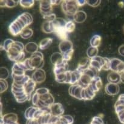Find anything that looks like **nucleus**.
<instances>
[{
	"label": "nucleus",
	"instance_id": "obj_29",
	"mask_svg": "<svg viewBox=\"0 0 124 124\" xmlns=\"http://www.w3.org/2000/svg\"><path fill=\"white\" fill-rule=\"evenodd\" d=\"M42 29L46 33H50L54 32L53 22H49L45 21L42 25Z\"/></svg>",
	"mask_w": 124,
	"mask_h": 124
},
{
	"label": "nucleus",
	"instance_id": "obj_46",
	"mask_svg": "<svg viewBox=\"0 0 124 124\" xmlns=\"http://www.w3.org/2000/svg\"><path fill=\"white\" fill-rule=\"evenodd\" d=\"M90 124H104L102 118L101 116H95L92 120Z\"/></svg>",
	"mask_w": 124,
	"mask_h": 124
},
{
	"label": "nucleus",
	"instance_id": "obj_51",
	"mask_svg": "<svg viewBox=\"0 0 124 124\" xmlns=\"http://www.w3.org/2000/svg\"><path fill=\"white\" fill-rule=\"evenodd\" d=\"M117 116H118L119 120L122 124H124V110L120 111L119 113H117Z\"/></svg>",
	"mask_w": 124,
	"mask_h": 124
},
{
	"label": "nucleus",
	"instance_id": "obj_34",
	"mask_svg": "<svg viewBox=\"0 0 124 124\" xmlns=\"http://www.w3.org/2000/svg\"><path fill=\"white\" fill-rule=\"evenodd\" d=\"M122 61L117 59V58H112L110 59V62H111V68L110 70L111 71H115L117 72V69H118L119 65H120Z\"/></svg>",
	"mask_w": 124,
	"mask_h": 124
},
{
	"label": "nucleus",
	"instance_id": "obj_15",
	"mask_svg": "<svg viewBox=\"0 0 124 124\" xmlns=\"http://www.w3.org/2000/svg\"><path fill=\"white\" fill-rule=\"evenodd\" d=\"M5 124H15L18 123V116L16 114L11 113L1 116Z\"/></svg>",
	"mask_w": 124,
	"mask_h": 124
},
{
	"label": "nucleus",
	"instance_id": "obj_48",
	"mask_svg": "<svg viewBox=\"0 0 124 124\" xmlns=\"http://www.w3.org/2000/svg\"><path fill=\"white\" fill-rule=\"evenodd\" d=\"M49 90L47 88H39L36 90L35 93H37L38 95H42V94H45L46 93H49Z\"/></svg>",
	"mask_w": 124,
	"mask_h": 124
},
{
	"label": "nucleus",
	"instance_id": "obj_37",
	"mask_svg": "<svg viewBox=\"0 0 124 124\" xmlns=\"http://www.w3.org/2000/svg\"><path fill=\"white\" fill-rule=\"evenodd\" d=\"M66 72H64V73H60V74H58V75H54V76H55L56 81L59 82V83H66V80H67Z\"/></svg>",
	"mask_w": 124,
	"mask_h": 124
},
{
	"label": "nucleus",
	"instance_id": "obj_60",
	"mask_svg": "<svg viewBox=\"0 0 124 124\" xmlns=\"http://www.w3.org/2000/svg\"><path fill=\"white\" fill-rule=\"evenodd\" d=\"M123 30H124V27H123Z\"/></svg>",
	"mask_w": 124,
	"mask_h": 124
},
{
	"label": "nucleus",
	"instance_id": "obj_11",
	"mask_svg": "<svg viewBox=\"0 0 124 124\" xmlns=\"http://www.w3.org/2000/svg\"><path fill=\"white\" fill-rule=\"evenodd\" d=\"M36 85V82L34 81L31 78L29 79V81L24 85V90L28 96V101H30L32 98L31 94L35 91V87Z\"/></svg>",
	"mask_w": 124,
	"mask_h": 124
},
{
	"label": "nucleus",
	"instance_id": "obj_13",
	"mask_svg": "<svg viewBox=\"0 0 124 124\" xmlns=\"http://www.w3.org/2000/svg\"><path fill=\"white\" fill-rule=\"evenodd\" d=\"M119 86L118 84L112 83H108L105 85V91L109 96H115L119 92Z\"/></svg>",
	"mask_w": 124,
	"mask_h": 124
},
{
	"label": "nucleus",
	"instance_id": "obj_55",
	"mask_svg": "<svg viewBox=\"0 0 124 124\" xmlns=\"http://www.w3.org/2000/svg\"><path fill=\"white\" fill-rule=\"evenodd\" d=\"M62 1H60V0H52L50 1L51 4H52V6H57V5H59V4H61Z\"/></svg>",
	"mask_w": 124,
	"mask_h": 124
},
{
	"label": "nucleus",
	"instance_id": "obj_35",
	"mask_svg": "<svg viewBox=\"0 0 124 124\" xmlns=\"http://www.w3.org/2000/svg\"><path fill=\"white\" fill-rule=\"evenodd\" d=\"M98 48H96V47H92V46H90L87 51V56H88V58L90 59L94 58V57L97 56H98Z\"/></svg>",
	"mask_w": 124,
	"mask_h": 124
},
{
	"label": "nucleus",
	"instance_id": "obj_27",
	"mask_svg": "<svg viewBox=\"0 0 124 124\" xmlns=\"http://www.w3.org/2000/svg\"><path fill=\"white\" fill-rule=\"evenodd\" d=\"M39 46H38L35 42H30L26 44L25 46V52L29 53H31V54L36 53L38 52Z\"/></svg>",
	"mask_w": 124,
	"mask_h": 124
},
{
	"label": "nucleus",
	"instance_id": "obj_3",
	"mask_svg": "<svg viewBox=\"0 0 124 124\" xmlns=\"http://www.w3.org/2000/svg\"><path fill=\"white\" fill-rule=\"evenodd\" d=\"M11 91L18 102L23 103L28 101V96L25 93L24 87L23 85H19L13 82Z\"/></svg>",
	"mask_w": 124,
	"mask_h": 124
},
{
	"label": "nucleus",
	"instance_id": "obj_41",
	"mask_svg": "<svg viewBox=\"0 0 124 124\" xmlns=\"http://www.w3.org/2000/svg\"><path fill=\"white\" fill-rule=\"evenodd\" d=\"M34 3H35V1H33V0H28V1L21 0V1H19V4H20L21 6H22L24 8H30L33 6Z\"/></svg>",
	"mask_w": 124,
	"mask_h": 124
},
{
	"label": "nucleus",
	"instance_id": "obj_45",
	"mask_svg": "<svg viewBox=\"0 0 124 124\" xmlns=\"http://www.w3.org/2000/svg\"><path fill=\"white\" fill-rule=\"evenodd\" d=\"M23 63H24V65H25V68H26L27 70H29V71H31V70H34L35 69L33 68V67L31 66V63H30V58H27L25 59V60L23 61Z\"/></svg>",
	"mask_w": 124,
	"mask_h": 124
},
{
	"label": "nucleus",
	"instance_id": "obj_7",
	"mask_svg": "<svg viewBox=\"0 0 124 124\" xmlns=\"http://www.w3.org/2000/svg\"><path fill=\"white\" fill-rule=\"evenodd\" d=\"M84 87H82L81 85L77 84L71 85L69 89V93L71 96L76 98L79 100H83L82 99V92Z\"/></svg>",
	"mask_w": 124,
	"mask_h": 124
},
{
	"label": "nucleus",
	"instance_id": "obj_6",
	"mask_svg": "<svg viewBox=\"0 0 124 124\" xmlns=\"http://www.w3.org/2000/svg\"><path fill=\"white\" fill-rule=\"evenodd\" d=\"M30 61L31 66L35 70L42 69L44 65L43 54L41 52L38 51L31 54L30 58Z\"/></svg>",
	"mask_w": 124,
	"mask_h": 124
},
{
	"label": "nucleus",
	"instance_id": "obj_19",
	"mask_svg": "<svg viewBox=\"0 0 124 124\" xmlns=\"http://www.w3.org/2000/svg\"><path fill=\"white\" fill-rule=\"evenodd\" d=\"M89 85L95 92V93L99 92L101 89L102 87V80L101 78L99 76L94 78L92 79V82H91L90 84Z\"/></svg>",
	"mask_w": 124,
	"mask_h": 124
},
{
	"label": "nucleus",
	"instance_id": "obj_5",
	"mask_svg": "<svg viewBox=\"0 0 124 124\" xmlns=\"http://www.w3.org/2000/svg\"><path fill=\"white\" fill-rule=\"evenodd\" d=\"M61 8L63 12L67 15L74 16L79 10L77 1L74 0H65L61 2Z\"/></svg>",
	"mask_w": 124,
	"mask_h": 124
},
{
	"label": "nucleus",
	"instance_id": "obj_43",
	"mask_svg": "<svg viewBox=\"0 0 124 124\" xmlns=\"http://www.w3.org/2000/svg\"><path fill=\"white\" fill-rule=\"evenodd\" d=\"M110 68H111L110 59L107 58H104V64L102 67V70L107 71V70H110Z\"/></svg>",
	"mask_w": 124,
	"mask_h": 124
},
{
	"label": "nucleus",
	"instance_id": "obj_30",
	"mask_svg": "<svg viewBox=\"0 0 124 124\" xmlns=\"http://www.w3.org/2000/svg\"><path fill=\"white\" fill-rule=\"evenodd\" d=\"M66 21L61 18H56V19L53 22V27H54V31L58 29L64 28L66 25Z\"/></svg>",
	"mask_w": 124,
	"mask_h": 124
},
{
	"label": "nucleus",
	"instance_id": "obj_54",
	"mask_svg": "<svg viewBox=\"0 0 124 124\" xmlns=\"http://www.w3.org/2000/svg\"><path fill=\"white\" fill-rule=\"evenodd\" d=\"M77 3L79 7H81V6H84L85 4H87V1H85V0H78Z\"/></svg>",
	"mask_w": 124,
	"mask_h": 124
},
{
	"label": "nucleus",
	"instance_id": "obj_21",
	"mask_svg": "<svg viewBox=\"0 0 124 124\" xmlns=\"http://www.w3.org/2000/svg\"><path fill=\"white\" fill-rule=\"evenodd\" d=\"M92 79H93V78L91 76L86 74L85 73L82 72L81 78H80L79 82V84L81 85L82 87L85 88V87H88L90 84Z\"/></svg>",
	"mask_w": 124,
	"mask_h": 124
},
{
	"label": "nucleus",
	"instance_id": "obj_14",
	"mask_svg": "<svg viewBox=\"0 0 124 124\" xmlns=\"http://www.w3.org/2000/svg\"><path fill=\"white\" fill-rule=\"evenodd\" d=\"M95 92L92 88L90 85L85 87L82 92V99L84 101L92 100L96 96Z\"/></svg>",
	"mask_w": 124,
	"mask_h": 124
},
{
	"label": "nucleus",
	"instance_id": "obj_61",
	"mask_svg": "<svg viewBox=\"0 0 124 124\" xmlns=\"http://www.w3.org/2000/svg\"><path fill=\"white\" fill-rule=\"evenodd\" d=\"M19 124L18 123H16V124Z\"/></svg>",
	"mask_w": 124,
	"mask_h": 124
},
{
	"label": "nucleus",
	"instance_id": "obj_58",
	"mask_svg": "<svg viewBox=\"0 0 124 124\" xmlns=\"http://www.w3.org/2000/svg\"><path fill=\"white\" fill-rule=\"evenodd\" d=\"M118 99H120V100H121L122 102H124V94H121V95L119 96Z\"/></svg>",
	"mask_w": 124,
	"mask_h": 124
},
{
	"label": "nucleus",
	"instance_id": "obj_52",
	"mask_svg": "<svg viewBox=\"0 0 124 124\" xmlns=\"http://www.w3.org/2000/svg\"><path fill=\"white\" fill-rule=\"evenodd\" d=\"M25 124H39V122L37 119H31L27 120Z\"/></svg>",
	"mask_w": 124,
	"mask_h": 124
},
{
	"label": "nucleus",
	"instance_id": "obj_22",
	"mask_svg": "<svg viewBox=\"0 0 124 124\" xmlns=\"http://www.w3.org/2000/svg\"><path fill=\"white\" fill-rule=\"evenodd\" d=\"M87 19V14L82 10H78L73 16V20L76 23H82Z\"/></svg>",
	"mask_w": 124,
	"mask_h": 124
},
{
	"label": "nucleus",
	"instance_id": "obj_33",
	"mask_svg": "<svg viewBox=\"0 0 124 124\" xmlns=\"http://www.w3.org/2000/svg\"><path fill=\"white\" fill-rule=\"evenodd\" d=\"M102 38L99 35H94L90 39V45L92 47L98 48L101 44Z\"/></svg>",
	"mask_w": 124,
	"mask_h": 124
},
{
	"label": "nucleus",
	"instance_id": "obj_9",
	"mask_svg": "<svg viewBox=\"0 0 124 124\" xmlns=\"http://www.w3.org/2000/svg\"><path fill=\"white\" fill-rule=\"evenodd\" d=\"M50 111L52 116L59 117L63 116L64 113V108L61 103H54L50 106Z\"/></svg>",
	"mask_w": 124,
	"mask_h": 124
},
{
	"label": "nucleus",
	"instance_id": "obj_10",
	"mask_svg": "<svg viewBox=\"0 0 124 124\" xmlns=\"http://www.w3.org/2000/svg\"><path fill=\"white\" fill-rule=\"evenodd\" d=\"M104 64V58L99 56L94 57L90 59V67L93 68L98 71L102 70V67Z\"/></svg>",
	"mask_w": 124,
	"mask_h": 124
},
{
	"label": "nucleus",
	"instance_id": "obj_8",
	"mask_svg": "<svg viewBox=\"0 0 124 124\" xmlns=\"http://www.w3.org/2000/svg\"><path fill=\"white\" fill-rule=\"evenodd\" d=\"M40 12L43 16L52 14L53 12V6L50 1H41L39 3Z\"/></svg>",
	"mask_w": 124,
	"mask_h": 124
},
{
	"label": "nucleus",
	"instance_id": "obj_57",
	"mask_svg": "<svg viewBox=\"0 0 124 124\" xmlns=\"http://www.w3.org/2000/svg\"><path fill=\"white\" fill-rule=\"evenodd\" d=\"M121 82L124 83V71L121 73Z\"/></svg>",
	"mask_w": 124,
	"mask_h": 124
},
{
	"label": "nucleus",
	"instance_id": "obj_56",
	"mask_svg": "<svg viewBox=\"0 0 124 124\" xmlns=\"http://www.w3.org/2000/svg\"><path fill=\"white\" fill-rule=\"evenodd\" d=\"M0 4H1V7H6V0H2L0 1Z\"/></svg>",
	"mask_w": 124,
	"mask_h": 124
},
{
	"label": "nucleus",
	"instance_id": "obj_38",
	"mask_svg": "<svg viewBox=\"0 0 124 124\" xmlns=\"http://www.w3.org/2000/svg\"><path fill=\"white\" fill-rule=\"evenodd\" d=\"M14 42L15 41L11 39H7L5 40L2 46L1 45V50H4L6 52H7Z\"/></svg>",
	"mask_w": 124,
	"mask_h": 124
},
{
	"label": "nucleus",
	"instance_id": "obj_2",
	"mask_svg": "<svg viewBox=\"0 0 124 124\" xmlns=\"http://www.w3.org/2000/svg\"><path fill=\"white\" fill-rule=\"evenodd\" d=\"M33 105L39 108H46L54 103V99L50 93H46L42 95H38L35 92L31 98Z\"/></svg>",
	"mask_w": 124,
	"mask_h": 124
},
{
	"label": "nucleus",
	"instance_id": "obj_24",
	"mask_svg": "<svg viewBox=\"0 0 124 124\" xmlns=\"http://www.w3.org/2000/svg\"><path fill=\"white\" fill-rule=\"evenodd\" d=\"M38 108L36 107H30L28 108L25 111L24 116L27 119V120H31L35 119V114H36V111L38 110Z\"/></svg>",
	"mask_w": 124,
	"mask_h": 124
},
{
	"label": "nucleus",
	"instance_id": "obj_4",
	"mask_svg": "<svg viewBox=\"0 0 124 124\" xmlns=\"http://www.w3.org/2000/svg\"><path fill=\"white\" fill-rule=\"evenodd\" d=\"M27 25L25 24V22L21 19L19 16L17 17L8 27V30L10 33L13 36H15L18 35H20L23 30L27 27Z\"/></svg>",
	"mask_w": 124,
	"mask_h": 124
},
{
	"label": "nucleus",
	"instance_id": "obj_18",
	"mask_svg": "<svg viewBox=\"0 0 124 124\" xmlns=\"http://www.w3.org/2000/svg\"><path fill=\"white\" fill-rule=\"evenodd\" d=\"M90 66V59L88 58H84L81 59L79 62L78 68L76 69L81 72H83L89 69Z\"/></svg>",
	"mask_w": 124,
	"mask_h": 124
},
{
	"label": "nucleus",
	"instance_id": "obj_59",
	"mask_svg": "<svg viewBox=\"0 0 124 124\" xmlns=\"http://www.w3.org/2000/svg\"><path fill=\"white\" fill-rule=\"evenodd\" d=\"M0 124H5L4 122V121L2 120V119L1 117V122H0Z\"/></svg>",
	"mask_w": 124,
	"mask_h": 124
},
{
	"label": "nucleus",
	"instance_id": "obj_49",
	"mask_svg": "<svg viewBox=\"0 0 124 124\" xmlns=\"http://www.w3.org/2000/svg\"><path fill=\"white\" fill-rule=\"evenodd\" d=\"M43 18L46 19V21L49 22H53L56 19L55 14H54V13H52V14L48 15L45 16H43Z\"/></svg>",
	"mask_w": 124,
	"mask_h": 124
},
{
	"label": "nucleus",
	"instance_id": "obj_26",
	"mask_svg": "<svg viewBox=\"0 0 124 124\" xmlns=\"http://www.w3.org/2000/svg\"><path fill=\"white\" fill-rule=\"evenodd\" d=\"M51 62H52V64L54 65H58V64H61V63L62 62L64 61V59H63L62 54L61 53H54L53 54H52L51 56Z\"/></svg>",
	"mask_w": 124,
	"mask_h": 124
},
{
	"label": "nucleus",
	"instance_id": "obj_50",
	"mask_svg": "<svg viewBox=\"0 0 124 124\" xmlns=\"http://www.w3.org/2000/svg\"><path fill=\"white\" fill-rule=\"evenodd\" d=\"M101 1L100 0L98 1H92V0H89V1H87V4H88L90 6H92V7H97L100 4Z\"/></svg>",
	"mask_w": 124,
	"mask_h": 124
},
{
	"label": "nucleus",
	"instance_id": "obj_12",
	"mask_svg": "<svg viewBox=\"0 0 124 124\" xmlns=\"http://www.w3.org/2000/svg\"><path fill=\"white\" fill-rule=\"evenodd\" d=\"M46 72L42 69L35 70L31 75V79L36 83H42L46 80Z\"/></svg>",
	"mask_w": 124,
	"mask_h": 124
},
{
	"label": "nucleus",
	"instance_id": "obj_20",
	"mask_svg": "<svg viewBox=\"0 0 124 124\" xmlns=\"http://www.w3.org/2000/svg\"><path fill=\"white\" fill-rule=\"evenodd\" d=\"M59 48L61 53L67 52V51L73 49L72 42L69 39L61 41V42L59 43Z\"/></svg>",
	"mask_w": 124,
	"mask_h": 124
},
{
	"label": "nucleus",
	"instance_id": "obj_36",
	"mask_svg": "<svg viewBox=\"0 0 124 124\" xmlns=\"http://www.w3.org/2000/svg\"><path fill=\"white\" fill-rule=\"evenodd\" d=\"M33 33V31L30 28H25L24 30L22 31V32L21 33L20 35L21 37L23 39H29L30 38H31L32 36Z\"/></svg>",
	"mask_w": 124,
	"mask_h": 124
},
{
	"label": "nucleus",
	"instance_id": "obj_28",
	"mask_svg": "<svg viewBox=\"0 0 124 124\" xmlns=\"http://www.w3.org/2000/svg\"><path fill=\"white\" fill-rule=\"evenodd\" d=\"M54 33H55L56 35L58 36L60 39L62 41H64V40H67L68 38H69V35H68V33L67 32L65 28H61V29H58L57 30H55L54 31Z\"/></svg>",
	"mask_w": 124,
	"mask_h": 124
},
{
	"label": "nucleus",
	"instance_id": "obj_39",
	"mask_svg": "<svg viewBox=\"0 0 124 124\" xmlns=\"http://www.w3.org/2000/svg\"><path fill=\"white\" fill-rule=\"evenodd\" d=\"M65 28L68 33L73 32L75 29V23L72 20L69 21L67 22Z\"/></svg>",
	"mask_w": 124,
	"mask_h": 124
},
{
	"label": "nucleus",
	"instance_id": "obj_32",
	"mask_svg": "<svg viewBox=\"0 0 124 124\" xmlns=\"http://www.w3.org/2000/svg\"><path fill=\"white\" fill-rule=\"evenodd\" d=\"M52 116V115L50 113V111L46 112V113L44 114L39 118L37 119L39 124H48Z\"/></svg>",
	"mask_w": 124,
	"mask_h": 124
},
{
	"label": "nucleus",
	"instance_id": "obj_47",
	"mask_svg": "<svg viewBox=\"0 0 124 124\" xmlns=\"http://www.w3.org/2000/svg\"><path fill=\"white\" fill-rule=\"evenodd\" d=\"M19 3V1H13V0H6V7L12 8V7H15L17 4Z\"/></svg>",
	"mask_w": 124,
	"mask_h": 124
},
{
	"label": "nucleus",
	"instance_id": "obj_1",
	"mask_svg": "<svg viewBox=\"0 0 124 124\" xmlns=\"http://www.w3.org/2000/svg\"><path fill=\"white\" fill-rule=\"evenodd\" d=\"M25 46L22 42L15 41L9 49L7 51V57L12 61L21 62L24 61L25 58Z\"/></svg>",
	"mask_w": 124,
	"mask_h": 124
},
{
	"label": "nucleus",
	"instance_id": "obj_53",
	"mask_svg": "<svg viewBox=\"0 0 124 124\" xmlns=\"http://www.w3.org/2000/svg\"><path fill=\"white\" fill-rule=\"evenodd\" d=\"M119 53L122 56H124V45H122L119 47L118 50Z\"/></svg>",
	"mask_w": 124,
	"mask_h": 124
},
{
	"label": "nucleus",
	"instance_id": "obj_44",
	"mask_svg": "<svg viewBox=\"0 0 124 124\" xmlns=\"http://www.w3.org/2000/svg\"><path fill=\"white\" fill-rule=\"evenodd\" d=\"M0 86H1V93H4L8 88V84L6 80H0Z\"/></svg>",
	"mask_w": 124,
	"mask_h": 124
},
{
	"label": "nucleus",
	"instance_id": "obj_23",
	"mask_svg": "<svg viewBox=\"0 0 124 124\" xmlns=\"http://www.w3.org/2000/svg\"><path fill=\"white\" fill-rule=\"evenodd\" d=\"M82 72L79 71L76 69L74 71H71V80H70V84L71 85H75L79 84L80 78H81V75Z\"/></svg>",
	"mask_w": 124,
	"mask_h": 124
},
{
	"label": "nucleus",
	"instance_id": "obj_40",
	"mask_svg": "<svg viewBox=\"0 0 124 124\" xmlns=\"http://www.w3.org/2000/svg\"><path fill=\"white\" fill-rule=\"evenodd\" d=\"M73 53H74L73 48V49L67 51V52H64V53H62L64 61L68 62V61H69L71 60V58H72V57H73Z\"/></svg>",
	"mask_w": 124,
	"mask_h": 124
},
{
	"label": "nucleus",
	"instance_id": "obj_17",
	"mask_svg": "<svg viewBox=\"0 0 124 124\" xmlns=\"http://www.w3.org/2000/svg\"><path fill=\"white\" fill-rule=\"evenodd\" d=\"M107 80L108 83L118 84L119 82H121V73L115 71H111L108 75Z\"/></svg>",
	"mask_w": 124,
	"mask_h": 124
},
{
	"label": "nucleus",
	"instance_id": "obj_42",
	"mask_svg": "<svg viewBox=\"0 0 124 124\" xmlns=\"http://www.w3.org/2000/svg\"><path fill=\"white\" fill-rule=\"evenodd\" d=\"M1 79L6 80L9 76V72H8V69L6 67L1 68Z\"/></svg>",
	"mask_w": 124,
	"mask_h": 124
},
{
	"label": "nucleus",
	"instance_id": "obj_25",
	"mask_svg": "<svg viewBox=\"0 0 124 124\" xmlns=\"http://www.w3.org/2000/svg\"><path fill=\"white\" fill-rule=\"evenodd\" d=\"M74 119L72 116L69 115H63L59 116L58 121L56 122V124H73Z\"/></svg>",
	"mask_w": 124,
	"mask_h": 124
},
{
	"label": "nucleus",
	"instance_id": "obj_16",
	"mask_svg": "<svg viewBox=\"0 0 124 124\" xmlns=\"http://www.w3.org/2000/svg\"><path fill=\"white\" fill-rule=\"evenodd\" d=\"M68 67H69L68 62L65 61L58 65H54V69H53L54 75L66 72L67 71H68Z\"/></svg>",
	"mask_w": 124,
	"mask_h": 124
},
{
	"label": "nucleus",
	"instance_id": "obj_31",
	"mask_svg": "<svg viewBox=\"0 0 124 124\" xmlns=\"http://www.w3.org/2000/svg\"><path fill=\"white\" fill-rule=\"evenodd\" d=\"M53 42V39L50 38H47L41 40L39 44V48L41 50H45L48 48Z\"/></svg>",
	"mask_w": 124,
	"mask_h": 124
}]
</instances>
